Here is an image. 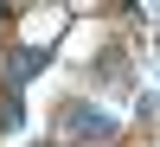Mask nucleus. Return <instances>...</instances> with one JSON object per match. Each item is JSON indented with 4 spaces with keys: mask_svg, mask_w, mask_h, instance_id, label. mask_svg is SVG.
<instances>
[{
    "mask_svg": "<svg viewBox=\"0 0 160 147\" xmlns=\"http://www.w3.org/2000/svg\"><path fill=\"white\" fill-rule=\"evenodd\" d=\"M71 128H77V135H109V115H96V109H71Z\"/></svg>",
    "mask_w": 160,
    "mask_h": 147,
    "instance_id": "obj_1",
    "label": "nucleus"
}]
</instances>
